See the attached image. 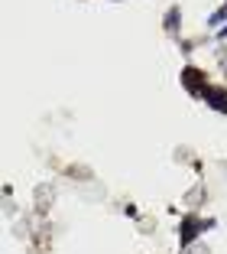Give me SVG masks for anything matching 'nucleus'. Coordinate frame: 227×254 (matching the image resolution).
Here are the masks:
<instances>
[{
    "instance_id": "nucleus-1",
    "label": "nucleus",
    "mask_w": 227,
    "mask_h": 254,
    "mask_svg": "<svg viewBox=\"0 0 227 254\" xmlns=\"http://www.w3.org/2000/svg\"><path fill=\"white\" fill-rule=\"evenodd\" d=\"M182 82H185V88H188L191 95H205V91H208L205 75L198 72V68H185V72H182Z\"/></svg>"
},
{
    "instance_id": "nucleus-2",
    "label": "nucleus",
    "mask_w": 227,
    "mask_h": 254,
    "mask_svg": "<svg viewBox=\"0 0 227 254\" xmlns=\"http://www.w3.org/2000/svg\"><path fill=\"white\" fill-rule=\"evenodd\" d=\"M205 98H211V105L218 108V111H227V95H224V91H218V88H208V91H205Z\"/></svg>"
},
{
    "instance_id": "nucleus-3",
    "label": "nucleus",
    "mask_w": 227,
    "mask_h": 254,
    "mask_svg": "<svg viewBox=\"0 0 227 254\" xmlns=\"http://www.w3.org/2000/svg\"><path fill=\"white\" fill-rule=\"evenodd\" d=\"M198 228H201V222H198V218H188V222H185V228H182V245H191V238H195L198 235Z\"/></svg>"
}]
</instances>
